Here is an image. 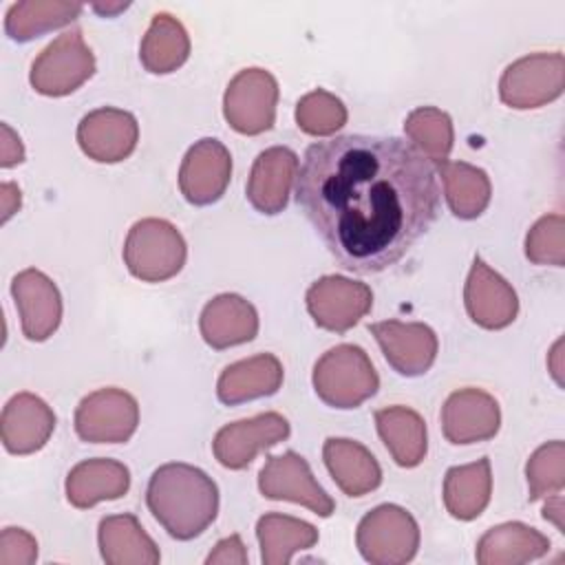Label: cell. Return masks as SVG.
I'll return each instance as SVG.
<instances>
[{"label":"cell","instance_id":"obj_1","mask_svg":"<svg viewBox=\"0 0 565 565\" xmlns=\"http://www.w3.org/2000/svg\"><path fill=\"white\" fill-rule=\"evenodd\" d=\"M296 201L340 267L366 276L399 263L428 232L439 185L406 139L338 135L305 150Z\"/></svg>","mask_w":565,"mask_h":565},{"label":"cell","instance_id":"obj_2","mask_svg":"<svg viewBox=\"0 0 565 565\" xmlns=\"http://www.w3.org/2000/svg\"><path fill=\"white\" fill-rule=\"evenodd\" d=\"M146 505L172 539L192 541L216 519L218 488L201 468L170 461L150 475Z\"/></svg>","mask_w":565,"mask_h":565},{"label":"cell","instance_id":"obj_3","mask_svg":"<svg viewBox=\"0 0 565 565\" xmlns=\"http://www.w3.org/2000/svg\"><path fill=\"white\" fill-rule=\"evenodd\" d=\"M313 391L333 408H358L380 388V375L369 353L358 344H338L313 364Z\"/></svg>","mask_w":565,"mask_h":565},{"label":"cell","instance_id":"obj_4","mask_svg":"<svg viewBox=\"0 0 565 565\" xmlns=\"http://www.w3.org/2000/svg\"><path fill=\"white\" fill-rule=\"evenodd\" d=\"M188 256L181 232L166 218H141L132 223L124 243V263L128 271L143 282H163L174 278Z\"/></svg>","mask_w":565,"mask_h":565},{"label":"cell","instance_id":"obj_5","mask_svg":"<svg viewBox=\"0 0 565 565\" xmlns=\"http://www.w3.org/2000/svg\"><path fill=\"white\" fill-rule=\"evenodd\" d=\"M355 545L371 565H404L419 550V525L402 505L382 503L360 519Z\"/></svg>","mask_w":565,"mask_h":565},{"label":"cell","instance_id":"obj_6","mask_svg":"<svg viewBox=\"0 0 565 565\" xmlns=\"http://www.w3.org/2000/svg\"><path fill=\"white\" fill-rule=\"evenodd\" d=\"M95 73V55L84 42L82 31L68 29L60 33L33 60L29 82L35 93L46 97H64L75 93Z\"/></svg>","mask_w":565,"mask_h":565},{"label":"cell","instance_id":"obj_7","mask_svg":"<svg viewBox=\"0 0 565 565\" xmlns=\"http://www.w3.org/2000/svg\"><path fill=\"white\" fill-rule=\"evenodd\" d=\"M565 57L561 51L530 53L505 66L499 79V97L516 110L545 106L563 95Z\"/></svg>","mask_w":565,"mask_h":565},{"label":"cell","instance_id":"obj_8","mask_svg":"<svg viewBox=\"0 0 565 565\" xmlns=\"http://www.w3.org/2000/svg\"><path fill=\"white\" fill-rule=\"evenodd\" d=\"M278 82L258 66L238 71L223 95L225 121L241 135H260L276 121Z\"/></svg>","mask_w":565,"mask_h":565},{"label":"cell","instance_id":"obj_9","mask_svg":"<svg viewBox=\"0 0 565 565\" xmlns=\"http://www.w3.org/2000/svg\"><path fill=\"white\" fill-rule=\"evenodd\" d=\"M73 426L82 441L124 444L139 426V404L124 388L93 391L77 404Z\"/></svg>","mask_w":565,"mask_h":565},{"label":"cell","instance_id":"obj_10","mask_svg":"<svg viewBox=\"0 0 565 565\" xmlns=\"http://www.w3.org/2000/svg\"><path fill=\"white\" fill-rule=\"evenodd\" d=\"M305 302L320 329L344 333L371 311L373 291L366 282L329 274L309 285Z\"/></svg>","mask_w":565,"mask_h":565},{"label":"cell","instance_id":"obj_11","mask_svg":"<svg viewBox=\"0 0 565 565\" xmlns=\"http://www.w3.org/2000/svg\"><path fill=\"white\" fill-rule=\"evenodd\" d=\"M258 490L271 501L300 503L318 516H331L335 510V501L316 481L307 459L296 450L267 457L258 472Z\"/></svg>","mask_w":565,"mask_h":565},{"label":"cell","instance_id":"obj_12","mask_svg":"<svg viewBox=\"0 0 565 565\" xmlns=\"http://www.w3.org/2000/svg\"><path fill=\"white\" fill-rule=\"evenodd\" d=\"M289 433V422L280 413H258L218 428L212 441V452L223 468L243 470L258 452L285 441Z\"/></svg>","mask_w":565,"mask_h":565},{"label":"cell","instance_id":"obj_13","mask_svg":"<svg viewBox=\"0 0 565 565\" xmlns=\"http://www.w3.org/2000/svg\"><path fill=\"white\" fill-rule=\"evenodd\" d=\"M139 141V124L132 113L102 106L86 113L77 124L82 152L97 163H119L128 159Z\"/></svg>","mask_w":565,"mask_h":565},{"label":"cell","instance_id":"obj_14","mask_svg":"<svg viewBox=\"0 0 565 565\" xmlns=\"http://www.w3.org/2000/svg\"><path fill=\"white\" fill-rule=\"evenodd\" d=\"M232 179V154L214 137L194 141L179 168V190L192 205L216 203Z\"/></svg>","mask_w":565,"mask_h":565},{"label":"cell","instance_id":"obj_15","mask_svg":"<svg viewBox=\"0 0 565 565\" xmlns=\"http://www.w3.org/2000/svg\"><path fill=\"white\" fill-rule=\"evenodd\" d=\"M441 433L455 446L492 439L501 428L499 402L475 386L450 393L441 406Z\"/></svg>","mask_w":565,"mask_h":565},{"label":"cell","instance_id":"obj_16","mask_svg":"<svg viewBox=\"0 0 565 565\" xmlns=\"http://www.w3.org/2000/svg\"><path fill=\"white\" fill-rule=\"evenodd\" d=\"M11 296L26 340L44 342L57 331L62 322V296L44 271L35 267L18 271L11 280Z\"/></svg>","mask_w":565,"mask_h":565},{"label":"cell","instance_id":"obj_17","mask_svg":"<svg viewBox=\"0 0 565 565\" xmlns=\"http://www.w3.org/2000/svg\"><path fill=\"white\" fill-rule=\"evenodd\" d=\"M369 333L377 340L386 362L404 377L424 375L437 358V335L424 322L382 320L369 324Z\"/></svg>","mask_w":565,"mask_h":565},{"label":"cell","instance_id":"obj_18","mask_svg":"<svg viewBox=\"0 0 565 565\" xmlns=\"http://www.w3.org/2000/svg\"><path fill=\"white\" fill-rule=\"evenodd\" d=\"M463 305L470 320L490 331L505 329L519 313V298L512 285L479 256H475L466 278Z\"/></svg>","mask_w":565,"mask_h":565},{"label":"cell","instance_id":"obj_19","mask_svg":"<svg viewBox=\"0 0 565 565\" xmlns=\"http://www.w3.org/2000/svg\"><path fill=\"white\" fill-rule=\"evenodd\" d=\"M298 154L287 146H271L263 150L249 170L245 196L260 214H278L289 203L291 185L298 177Z\"/></svg>","mask_w":565,"mask_h":565},{"label":"cell","instance_id":"obj_20","mask_svg":"<svg viewBox=\"0 0 565 565\" xmlns=\"http://www.w3.org/2000/svg\"><path fill=\"white\" fill-rule=\"evenodd\" d=\"M55 430L53 408L33 393H15L0 415V439L11 455H33Z\"/></svg>","mask_w":565,"mask_h":565},{"label":"cell","instance_id":"obj_21","mask_svg":"<svg viewBox=\"0 0 565 565\" xmlns=\"http://www.w3.org/2000/svg\"><path fill=\"white\" fill-rule=\"evenodd\" d=\"M199 329L207 347L221 351L245 344L258 333L256 307L238 294H218L201 311Z\"/></svg>","mask_w":565,"mask_h":565},{"label":"cell","instance_id":"obj_22","mask_svg":"<svg viewBox=\"0 0 565 565\" xmlns=\"http://www.w3.org/2000/svg\"><path fill=\"white\" fill-rule=\"evenodd\" d=\"M285 371L274 353H258L225 366L216 382V397L236 406L258 397H269L282 386Z\"/></svg>","mask_w":565,"mask_h":565},{"label":"cell","instance_id":"obj_23","mask_svg":"<svg viewBox=\"0 0 565 565\" xmlns=\"http://www.w3.org/2000/svg\"><path fill=\"white\" fill-rule=\"evenodd\" d=\"M66 499L73 508L86 510L99 501L121 499L130 488V470L108 457L84 459L66 475Z\"/></svg>","mask_w":565,"mask_h":565},{"label":"cell","instance_id":"obj_24","mask_svg":"<svg viewBox=\"0 0 565 565\" xmlns=\"http://www.w3.org/2000/svg\"><path fill=\"white\" fill-rule=\"evenodd\" d=\"M324 466L347 497H364L382 483V468L373 452L347 437H329L322 446Z\"/></svg>","mask_w":565,"mask_h":565},{"label":"cell","instance_id":"obj_25","mask_svg":"<svg viewBox=\"0 0 565 565\" xmlns=\"http://www.w3.org/2000/svg\"><path fill=\"white\" fill-rule=\"evenodd\" d=\"M547 552L550 539L543 532L521 521H508L483 532L475 558L479 565H523Z\"/></svg>","mask_w":565,"mask_h":565},{"label":"cell","instance_id":"obj_26","mask_svg":"<svg viewBox=\"0 0 565 565\" xmlns=\"http://www.w3.org/2000/svg\"><path fill=\"white\" fill-rule=\"evenodd\" d=\"M97 545L106 565H157V543L130 512L110 514L99 521Z\"/></svg>","mask_w":565,"mask_h":565},{"label":"cell","instance_id":"obj_27","mask_svg":"<svg viewBox=\"0 0 565 565\" xmlns=\"http://www.w3.org/2000/svg\"><path fill=\"white\" fill-rule=\"evenodd\" d=\"M375 428L391 452L393 461L402 468H415L428 452V433L424 417L408 406H386L375 411Z\"/></svg>","mask_w":565,"mask_h":565},{"label":"cell","instance_id":"obj_28","mask_svg":"<svg viewBox=\"0 0 565 565\" xmlns=\"http://www.w3.org/2000/svg\"><path fill=\"white\" fill-rule=\"evenodd\" d=\"M492 497L490 459L481 457L472 463L452 466L444 477V505L459 521L477 519Z\"/></svg>","mask_w":565,"mask_h":565},{"label":"cell","instance_id":"obj_29","mask_svg":"<svg viewBox=\"0 0 565 565\" xmlns=\"http://www.w3.org/2000/svg\"><path fill=\"white\" fill-rule=\"evenodd\" d=\"M190 55V35L185 26L166 11L152 15L139 44V60L148 73L166 75L185 64Z\"/></svg>","mask_w":565,"mask_h":565},{"label":"cell","instance_id":"obj_30","mask_svg":"<svg viewBox=\"0 0 565 565\" xmlns=\"http://www.w3.org/2000/svg\"><path fill=\"white\" fill-rule=\"evenodd\" d=\"M435 172L441 177L444 196L455 216L470 221L486 212L492 196V185L486 170L466 161L446 159L437 163Z\"/></svg>","mask_w":565,"mask_h":565},{"label":"cell","instance_id":"obj_31","mask_svg":"<svg viewBox=\"0 0 565 565\" xmlns=\"http://www.w3.org/2000/svg\"><path fill=\"white\" fill-rule=\"evenodd\" d=\"M256 539L265 565H287L296 552L318 543V530L302 519L267 512L256 523Z\"/></svg>","mask_w":565,"mask_h":565},{"label":"cell","instance_id":"obj_32","mask_svg":"<svg viewBox=\"0 0 565 565\" xmlns=\"http://www.w3.org/2000/svg\"><path fill=\"white\" fill-rule=\"evenodd\" d=\"M82 2L60 0H22L9 7L4 15V31L15 42L35 40L49 31L62 29L79 18Z\"/></svg>","mask_w":565,"mask_h":565},{"label":"cell","instance_id":"obj_33","mask_svg":"<svg viewBox=\"0 0 565 565\" xmlns=\"http://www.w3.org/2000/svg\"><path fill=\"white\" fill-rule=\"evenodd\" d=\"M404 135L430 163L448 159L455 141L452 119L437 106H419L404 119Z\"/></svg>","mask_w":565,"mask_h":565},{"label":"cell","instance_id":"obj_34","mask_svg":"<svg viewBox=\"0 0 565 565\" xmlns=\"http://www.w3.org/2000/svg\"><path fill=\"white\" fill-rule=\"evenodd\" d=\"M347 106L324 88L302 95L296 104V124L311 137H331L347 124Z\"/></svg>","mask_w":565,"mask_h":565},{"label":"cell","instance_id":"obj_35","mask_svg":"<svg viewBox=\"0 0 565 565\" xmlns=\"http://www.w3.org/2000/svg\"><path fill=\"white\" fill-rule=\"evenodd\" d=\"M525 477H527V499L539 501L552 494L563 492L565 488V444L561 439L547 441L539 446L527 463H525Z\"/></svg>","mask_w":565,"mask_h":565},{"label":"cell","instance_id":"obj_36","mask_svg":"<svg viewBox=\"0 0 565 565\" xmlns=\"http://www.w3.org/2000/svg\"><path fill=\"white\" fill-rule=\"evenodd\" d=\"M525 256L534 265H565V218L563 214L541 216L525 236Z\"/></svg>","mask_w":565,"mask_h":565},{"label":"cell","instance_id":"obj_37","mask_svg":"<svg viewBox=\"0 0 565 565\" xmlns=\"http://www.w3.org/2000/svg\"><path fill=\"white\" fill-rule=\"evenodd\" d=\"M38 561V541L22 527L0 532V565H33Z\"/></svg>","mask_w":565,"mask_h":565},{"label":"cell","instance_id":"obj_38","mask_svg":"<svg viewBox=\"0 0 565 565\" xmlns=\"http://www.w3.org/2000/svg\"><path fill=\"white\" fill-rule=\"evenodd\" d=\"M205 563L207 565H216V563H223V565H245L247 563V550H245V545H243V541H241V536L238 534H230V536H225V539H221L216 545H214V550L207 554V558H205Z\"/></svg>","mask_w":565,"mask_h":565},{"label":"cell","instance_id":"obj_39","mask_svg":"<svg viewBox=\"0 0 565 565\" xmlns=\"http://www.w3.org/2000/svg\"><path fill=\"white\" fill-rule=\"evenodd\" d=\"M2 130V143H0V166L2 168H13L18 163L24 161V146L22 139L18 137V132H13V128L9 124L0 126Z\"/></svg>","mask_w":565,"mask_h":565},{"label":"cell","instance_id":"obj_40","mask_svg":"<svg viewBox=\"0 0 565 565\" xmlns=\"http://www.w3.org/2000/svg\"><path fill=\"white\" fill-rule=\"evenodd\" d=\"M0 203H2V223H7L22 205V192L15 183L4 181L0 185Z\"/></svg>","mask_w":565,"mask_h":565},{"label":"cell","instance_id":"obj_41","mask_svg":"<svg viewBox=\"0 0 565 565\" xmlns=\"http://www.w3.org/2000/svg\"><path fill=\"white\" fill-rule=\"evenodd\" d=\"M565 503H563V494H552V497H545V505H543V519L545 521H552L556 525L558 532H565Z\"/></svg>","mask_w":565,"mask_h":565},{"label":"cell","instance_id":"obj_42","mask_svg":"<svg viewBox=\"0 0 565 565\" xmlns=\"http://www.w3.org/2000/svg\"><path fill=\"white\" fill-rule=\"evenodd\" d=\"M561 344H563V340H558V342L554 344L552 353H550V358H552L550 371H552V375H554V380H556L558 384H563V380H561V362H558V358H561Z\"/></svg>","mask_w":565,"mask_h":565},{"label":"cell","instance_id":"obj_43","mask_svg":"<svg viewBox=\"0 0 565 565\" xmlns=\"http://www.w3.org/2000/svg\"><path fill=\"white\" fill-rule=\"evenodd\" d=\"M93 9L99 13V15H115L124 9H128V2H117V4H93Z\"/></svg>","mask_w":565,"mask_h":565}]
</instances>
